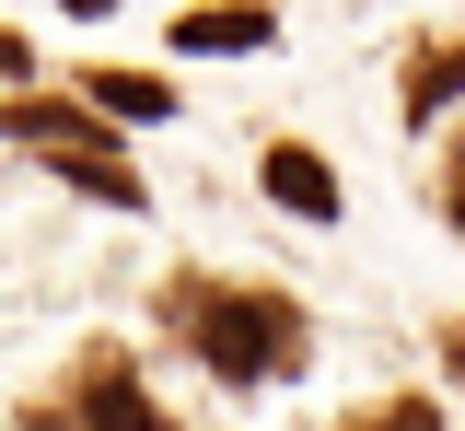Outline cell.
<instances>
[{
	"label": "cell",
	"instance_id": "obj_1",
	"mask_svg": "<svg viewBox=\"0 0 465 431\" xmlns=\"http://www.w3.org/2000/svg\"><path fill=\"white\" fill-rule=\"evenodd\" d=\"M163 326H174V338H186L210 373H222L232 396H244V385H280V373H291V350H302V304H291V292L210 280V268L163 280Z\"/></svg>",
	"mask_w": 465,
	"mask_h": 431
},
{
	"label": "cell",
	"instance_id": "obj_2",
	"mask_svg": "<svg viewBox=\"0 0 465 431\" xmlns=\"http://www.w3.org/2000/svg\"><path fill=\"white\" fill-rule=\"evenodd\" d=\"M12 152H35L47 175H70L82 198H105V210H152V186H140V164L105 140V105H70V94H12Z\"/></svg>",
	"mask_w": 465,
	"mask_h": 431
},
{
	"label": "cell",
	"instance_id": "obj_3",
	"mask_svg": "<svg viewBox=\"0 0 465 431\" xmlns=\"http://www.w3.org/2000/svg\"><path fill=\"white\" fill-rule=\"evenodd\" d=\"M12 431H163V408H152V385H140L128 350H82L70 362V396L24 408Z\"/></svg>",
	"mask_w": 465,
	"mask_h": 431
},
{
	"label": "cell",
	"instance_id": "obj_4",
	"mask_svg": "<svg viewBox=\"0 0 465 431\" xmlns=\"http://www.w3.org/2000/svg\"><path fill=\"white\" fill-rule=\"evenodd\" d=\"M268 35H280V12H268V0H198V12H174V24H163L174 59H256Z\"/></svg>",
	"mask_w": 465,
	"mask_h": 431
},
{
	"label": "cell",
	"instance_id": "obj_5",
	"mask_svg": "<svg viewBox=\"0 0 465 431\" xmlns=\"http://www.w3.org/2000/svg\"><path fill=\"white\" fill-rule=\"evenodd\" d=\"M256 186L280 198L291 222H338V175H326V152H314V140H268V164H256Z\"/></svg>",
	"mask_w": 465,
	"mask_h": 431
},
{
	"label": "cell",
	"instance_id": "obj_6",
	"mask_svg": "<svg viewBox=\"0 0 465 431\" xmlns=\"http://www.w3.org/2000/svg\"><path fill=\"white\" fill-rule=\"evenodd\" d=\"M454 94H465V35H454V47H419V59H407V82H396L407 128H430L442 105H454Z\"/></svg>",
	"mask_w": 465,
	"mask_h": 431
},
{
	"label": "cell",
	"instance_id": "obj_7",
	"mask_svg": "<svg viewBox=\"0 0 465 431\" xmlns=\"http://www.w3.org/2000/svg\"><path fill=\"white\" fill-rule=\"evenodd\" d=\"M82 94H94L105 117H128V128H163L174 117V82H163V70H94Z\"/></svg>",
	"mask_w": 465,
	"mask_h": 431
},
{
	"label": "cell",
	"instance_id": "obj_8",
	"mask_svg": "<svg viewBox=\"0 0 465 431\" xmlns=\"http://www.w3.org/2000/svg\"><path fill=\"white\" fill-rule=\"evenodd\" d=\"M349 431H442V408L430 396H396V408H372V420H349Z\"/></svg>",
	"mask_w": 465,
	"mask_h": 431
},
{
	"label": "cell",
	"instance_id": "obj_9",
	"mask_svg": "<svg viewBox=\"0 0 465 431\" xmlns=\"http://www.w3.org/2000/svg\"><path fill=\"white\" fill-rule=\"evenodd\" d=\"M442 210H454V234H465V140H454V164H442Z\"/></svg>",
	"mask_w": 465,
	"mask_h": 431
},
{
	"label": "cell",
	"instance_id": "obj_10",
	"mask_svg": "<svg viewBox=\"0 0 465 431\" xmlns=\"http://www.w3.org/2000/svg\"><path fill=\"white\" fill-rule=\"evenodd\" d=\"M442 373H454V385H465V315H454V326H442Z\"/></svg>",
	"mask_w": 465,
	"mask_h": 431
},
{
	"label": "cell",
	"instance_id": "obj_11",
	"mask_svg": "<svg viewBox=\"0 0 465 431\" xmlns=\"http://www.w3.org/2000/svg\"><path fill=\"white\" fill-rule=\"evenodd\" d=\"M58 12H82V24H94V12H116V0H58Z\"/></svg>",
	"mask_w": 465,
	"mask_h": 431
}]
</instances>
